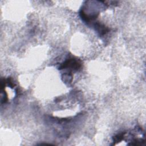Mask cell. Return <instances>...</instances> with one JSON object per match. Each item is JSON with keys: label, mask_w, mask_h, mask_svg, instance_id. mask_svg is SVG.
<instances>
[{"label": "cell", "mask_w": 146, "mask_h": 146, "mask_svg": "<svg viewBox=\"0 0 146 146\" xmlns=\"http://www.w3.org/2000/svg\"><path fill=\"white\" fill-rule=\"evenodd\" d=\"M81 67V63L76 59L71 58L67 59L64 62H63L59 66V69H66L69 68L71 71L78 70Z\"/></svg>", "instance_id": "6da1fadb"}, {"label": "cell", "mask_w": 146, "mask_h": 146, "mask_svg": "<svg viewBox=\"0 0 146 146\" xmlns=\"http://www.w3.org/2000/svg\"><path fill=\"white\" fill-rule=\"evenodd\" d=\"M125 134V132L121 133H120V134L117 135L116 136H115L113 137V141H115V142L120 141L122 140L124 138V136Z\"/></svg>", "instance_id": "7a4b0ae2"}]
</instances>
